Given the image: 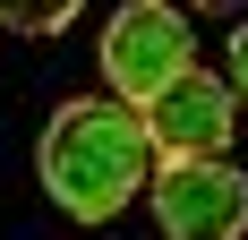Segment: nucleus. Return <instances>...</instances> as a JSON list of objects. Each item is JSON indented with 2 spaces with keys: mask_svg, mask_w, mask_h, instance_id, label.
<instances>
[{
  "mask_svg": "<svg viewBox=\"0 0 248 240\" xmlns=\"http://www.w3.org/2000/svg\"><path fill=\"white\" fill-rule=\"evenodd\" d=\"M34 171H43L51 206L69 223H111L137 189H154V146L146 120L111 95H69L43 120V146H34Z\"/></svg>",
  "mask_w": 248,
  "mask_h": 240,
  "instance_id": "nucleus-1",
  "label": "nucleus"
},
{
  "mask_svg": "<svg viewBox=\"0 0 248 240\" xmlns=\"http://www.w3.org/2000/svg\"><path fill=\"white\" fill-rule=\"evenodd\" d=\"M163 240H240L248 232V171L231 163H163L154 171Z\"/></svg>",
  "mask_w": 248,
  "mask_h": 240,
  "instance_id": "nucleus-4",
  "label": "nucleus"
},
{
  "mask_svg": "<svg viewBox=\"0 0 248 240\" xmlns=\"http://www.w3.org/2000/svg\"><path fill=\"white\" fill-rule=\"evenodd\" d=\"M231 95L248 103V26H240V34H231Z\"/></svg>",
  "mask_w": 248,
  "mask_h": 240,
  "instance_id": "nucleus-6",
  "label": "nucleus"
},
{
  "mask_svg": "<svg viewBox=\"0 0 248 240\" xmlns=\"http://www.w3.org/2000/svg\"><path fill=\"white\" fill-rule=\"evenodd\" d=\"M137 120H146L154 171H163V163H223L231 129H240V95H231V77L188 69V77H171V86H163Z\"/></svg>",
  "mask_w": 248,
  "mask_h": 240,
  "instance_id": "nucleus-3",
  "label": "nucleus"
},
{
  "mask_svg": "<svg viewBox=\"0 0 248 240\" xmlns=\"http://www.w3.org/2000/svg\"><path fill=\"white\" fill-rule=\"evenodd\" d=\"M197 69V43H188V17L180 9H163V0H128V9H111V26H103V77H111V103H128V112H146L171 77Z\"/></svg>",
  "mask_w": 248,
  "mask_h": 240,
  "instance_id": "nucleus-2",
  "label": "nucleus"
},
{
  "mask_svg": "<svg viewBox=\"0 0 248 240\" xmlns=\"http://www.w3.org/2000/svg\"><path fill=\"white\" fill-rule=\"evenodd\" d=\"M69 17H77L69 0H0V26L9 34H60Z\"/></svg>",
  "mask_w": 248,
  "mask_h": 240,
  "instance_id": "nucleus-5",
  "label": "nucleus"
}]
</instances>
